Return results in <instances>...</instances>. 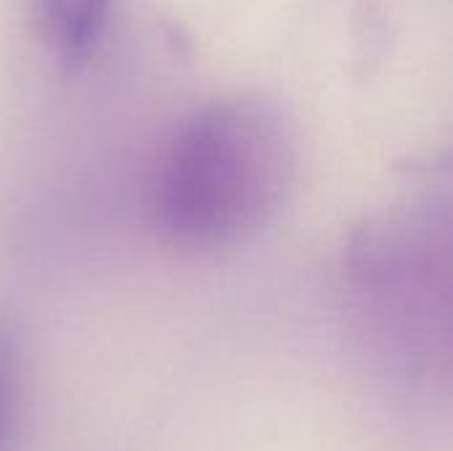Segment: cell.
I'll use <instances>...</instances> for the list:
<instances>
[{
  "label": "cell",
  "instance_id": "obj_1",
  "mask_svg": "<svg viewBox=\"0 0 453 451\" xmlns=\"http://www.w3.org/2000/svg\"><path fill=\"white\" fill-rule=\"evenodd\" d=\"M297 170V130L260 93L204 104L173 136L157 175L162 234L186 250H223L281 210Z\"/></svg>",
  "mask_w": 453,
  "mask_h": 451
},
{
  "label": "cell",
  "instance_id": "obj_3",
  "mask_svg": "<svg viewBox=\"0 0 453 451\" xmlns=\"http://www.w3.org/2000/svg\"><path fill=\"white\" fill-rule=\"evenodd\" d=\"M24 415V346L13 322L0 319V451H11Z\"/></svg>",
  "mask_w": 453,
  "mask_h": 451
},
{
  "label": "cell",
  "instance_id": "obj_2",
  "mask_svg": "<svg viewBox=\"0 0 453 451\" xmlns=\"http://www.w3.org/2000/svg\"><path fill=\"white\" fill-rule=\"evenodd\" d=\"M35 24L48 51L66 66H77L98 48L114 0H32Z\"/></svg>",
  "mask_w": 453,
  "mask_h": 451
}]
</instances>
